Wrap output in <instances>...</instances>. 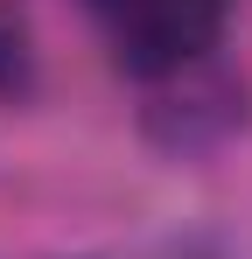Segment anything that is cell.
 I'll return each mask as SVG.
<instances>
[{"mask_svg":"<svg viewBox=\"0 0 252 259\" xmlns=\"http://www.w3.org/2000/svg\"><path fill=\"white\" fill-rule=\"evenodd\" d=\"M98 35L126 77H182L203 49H217L231 0H84Z\"/></svg>","mask_w":252,"mask_h":259,"instance_id":"1","label":"cell"},{"mask_svg":"<svg viewBox=\"0 0 252 259\" xmlns=\"http://www.w3.org/2000/svg\"><path fill=\"white\" fill-rule=\"evenodd\" d=\"M35 84V35H28V14L14 0H0V105L28 98Z\"/></svg>","mask_w":252,"mask_h":259,"instance_id":"2","label":"cell"}]
</instances>
